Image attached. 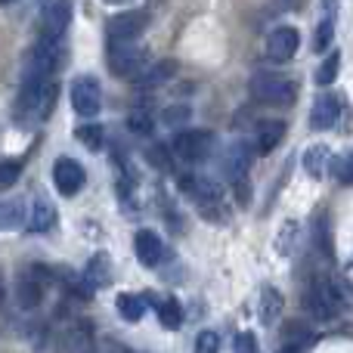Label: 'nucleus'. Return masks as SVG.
Segmentation results:
<instances>
[{
	"mask_svg": "<svg viewBox=\"0 0 353 353\" xmlns=\"http://www.w3.org/2000/svg\"><path fill=\"white\" fill-rule=\"evenodd\" d=\"M72 22V0H50L41 12V34L62 37Z\"/></svg>",
	"mask_w": 353,
	"mask_h": 353,
	"instance_id": "4468645a",
	"label": "nucleus"
},
{
	"mask_svg": "<svg viewBox=\"0 0 353 353\" xmlns=\"http://www.w3.org/2000/svg\"><path fill=\"white\" fill-rule=\"evenodd\" d=\"M115 307H118V313H121V316L128 319V323H140V319L146 316L149 298H146V294H134V292H124V294H118Z\"/></svg>",
	"mask_w": 353,
	"mask_h": 353,
	"instance_id": "5701e85b",
	"label": "nucleus"
},
{
	"mask_svg": "<svg viewBox=\"0 0 353 353\" xmlns=\"http://www.w3.org/2000/svg\"><path fill=\"white\" fill-rule=\"evenodd\" d=\"M279 353H298V344H285V347H282Z\"/></svg>",
	"mask_w": 353,
	"mask_h": 353,
	"instance_id": "ea45409f",
	"label": "nucleus"
},
{
	"mask_svg": "<svg viewBox=\"0 0 353 353\" xmlns=\"http://www.w3.org/2000/svg\"><path fill=\"white\" fill-rule=\"evenodd\" d=\"M279 316H282V294H279V288L267 285L263 288V298H261V323L273 325Z\"/></svg>",
	"mask_w": 353,
	"mask_h": 353,
	"instance_id": "bb28decb",
	"label": "nucleus"
},
{
	"mask_svg": "<svg viewBox=\"0 0 353 353\" xmlns=\"http://www.w3.org/2000/svg\"><path fill=\"white\" fill-rule=\"evenodd\" d=\"M22 174V161L12 159V161H0V189H10L12 183L19 180Z\"/></svg>",
	"mask_w": 353,
	"mask_h": 353,
	"instance_id": "2f4dec72",
	"label": "nucleus"
},
{
	"mask_svg": "<svg viewBox=\"0 0 353 353\" xmlns=\"http://www.w3.org/2000/svg\"><path fill=\"white\" fill-rule=\"evenodd\" d=\"M251 161H254V149H251L248 143H232L223 152V174L230 176V183L242 180V176H248Z\"/></svg>",
	"mask_w": 353,
	"mask_h": 353,
	"instance_id": "f3484780",
	"label": "nucleus"
},
{
	"mask_svg": "<svg viewBox=\"0 0 353 353\" xmlns=\"http://www.w3.org/2000/svg\"><path fill=\"white\" fill-rule=\"evenodd\" d=\"M285 121L282 118H261L254 124V152L270 155L282 140H285Z\"/></svg>",
	"mask_w": 353,
	"mask_h": 353,
	"instance_id": "dca6fc26",
	"label": "nucleus"
},
{
	"mask_svg": "<svg viewBox=\"0 0 353 353\" xmlns=\"http://www.w3.org/2000/svg\"><path fill=\"white\" fill-rule=\"evenodd\" d=\"M3 298H6V279H3V273H0V304H3Z\"/></svg>",
	"mask_w": 353,
	"mask_h": 353,
	"instance_id": "58836bf2",
	"label": "nucleus"
},
{
	"mask_svg": "<svg viewBox=\"0 0 353 353\" xmlns=\"http://www.w3.org/2000/svg\"><path fill=\"white\" fill-rule=\"evenodd\" d=\"M84 282H87V288L90 292H97V288H105L109 285V279H112V261H109V254L105 251H97V254L87 261V267H84Z\"/></svg>",
	"mask_w": 353,
	"mask_h": 353,
	"instance_id": "aec40b11",
	"label": "nucleus"
},
{
	"mask_svg": "<svg viewBox=\"0 0 353 353\" xmlns=\"http://www.w3.org/2000/svg\"><path fill=\"white\" fill-rule=\"evenodd\" d=\"M10 3H16V0H0V6H10Z\"/></svg>",
	"mask_w": 353,
	"mask_h": 353,
	"instance_id": "79ce46f5",
	"label": "nucleus"
},
{
	"mask_svg": "<svg viewBox=\"0 0 353 353\" xmlns=\"http://www.w3.org/2000/svg\"><path fill=\"white\" fill-rule=\"evenodd\" d=\"M25 217H28V211H25L22 199H0V230H19V226H25Z\"/></svg>",
	"mask_w": 353,
	"mask_h": 353,
	"instance_id": "b1692460",
	"label": "nucleus"
},
{
	"mask_svg": "<svg viewBox=\"0 0 353 353\" xmlns=\"http://www.w3.org/2000/svg\"><path fill=\"white\" fill-rule=\"evenodd\" d=\"M335 176H338V183H347V186H353V152H347L344 159L335 161Z\"/></svg>",
	"mask_w": 353,
	"mask_h": 353,
	"instance_id": "e433bc0d",
	"label": "nucleus"
},
{
	"mask_svg": "<svg viewBox=\"0 0 353 353\" xmlns=\"http://www.w3.org/2000/svg\"><path fill=\"white\" fill-rule=\"evenodd\" d=\"M149 161H152L159 171H171L174 161H171V152H168V146H149Z\"/></svg>",
	"mask_w": 353,
	"mask_h": 353,
	"instance_id": "c9c22d12",
	"label": "nucleus"
},
{
	"mask_svg": "<svg viewBox=\"0 0 353 353\" xmlns=\"http://www.w3.org/2000/svg\"><path fill=\"white\" fill-rule=\"evenodd\" d=\"M56 226V208L47 199H34L25 217V230L28 232H50Z\"/></svg>",
	"mask_w": 353,
	"mask_h": 353,
	"instance_id": "412c9836",
	"label": "nucleus"
},
{
	"mask_svg": "<svg viewBox=\"0 0 353 353\" xmlns=\"http://www.w3.org/2000/svg\"><path fill=\"white\" fill-rule=\"evenodd\" d=\"M134 251H137V261L143 263V267L155 270L161 261H165V242H161V236L155 230H140L134 236Z\"/></svg>",
	"mask_w": 353,
	"mask_h": 353,
	"instance_id": "2eb2a0df",
	"label": "nucleus"
},
{
	"mask_svg": "<svg viewBox=\"0 0 353 353\" xmlns=\"http://www.w3.org/2000/svg\"><path fill=\"white\" fill-rule=\"evenodd\" d=\"M285 3H292V0H285Z\"/></svg>",
	"mask_w": 353,
	"mask_h": 353,
	"instance_id": "37998d69",
	"label": "nucleus"
},
{
	"mask_svg": "<svg viewBox=\"0 0 353 353\" xmlns=\"http://www.w3.org/2000/svg\"><path fill=\"white\" fill-rule=\"evenodd\" d=\"M298 47H301V31L294 28V25H276V28L267 34L263 53H267L270 62H276V65H285V62L294 59Z\"/></svg>",
	"mask_w": 353,
	"mask_h": 353,
	"instance_id": "1a4fd4ad",
	"label": "nucleus"
},
{
	"mask_svg": "<svg viewBox=\"0 0 353 353\" xmlns=\"http://www.w3.org/2000/svg\"><path fill=\"white\" fill-rule=\"evenodd\" d=\"M232 353H261V344H257L254 332H239L236 341H232Z\"/></svg>",
	"mask_w": 353,
	"mask_h": 353,
	"instance_id": "473e14b6",
	"label": "nucleus"
},
{
	"mask_svg": "<svg viewBox=\"0 0 353 353\" xmlns=\"http://www.w3.org/2000/svg\"><path fill=\"white\" fill-rule=\"evenodd\" d=\"M155 304V313H159V323L165 325V329H171V332H176L183 325V307H180V301L176 298H161V301H152Z\"/></svg>",
	"mask_w": 353,
	"mask_h": 353,
	"instance_id": "393cba45",
	"label": "nucleus"
},
{
	"mask_svg": "<svg viewBox=\"0 0 353 353\" xmlns=\"http://www.w3.org/2000/svg\"><path fill=\"white\" fill-rule=\"evenodd\" d=\"M128 130H130V134H137V137H152V130H155L152 115H149V112H143V109L130 112V115H128Z\"/></svg>",
	"mask_w": 353,
	"mask_h": 353,
	"instance_id": "c756f323",
	"label": "nucleus"
},
{
	"mask_svg": "<svg viewBox=\"0 0 353 353\" xmlns=\"http://www.w3.org/2000/svg\"><path fill=\"white\" fill-rule=\"evenodd\" d=\"M176 59H159V62H152V65H146L140 74H137V87L140 90H155V87H161V84H168V81L176 74Z\"/></svg>",
	"mask_w": 353,
	"mask_h": 353,
	"instance_id": "6ab92c4d",
	"label": "nucleus"
},
{
	"mask_svg": "<svg viewBox=\"0 0 353 353\" xmlns=\"http://www.w3.org/2000/svg\"><path fill=\"white\" fill-rule=\"evenodd\" d=\"M56 99H59V81L41 78V81H22V90L16 99V118L22 124H41L53 115Z\"/></svg>",
	"mask_w": 353,
	"mask_h": 353,
	"instance_id": "f257e3e1",
	"label": "nucleus"
},
{
	"mask_svg": "<svg viewBox=\"0 0 353 353\" xmlns=\"http://www.w3.org/2000/svg\"><path fill=\"white\" fill-rule=\"evenodd\" d=\"M195 353H220L217 332H199V338H195Z\"/></svg>",
	"mask_w": 353,
	"mask_h": 353,
	"instance_id": "f704fd0d",
	"label": "nucleus"
},
{
	"mask_svg": "<svg viewBox=\"0 0 353 353\" xmlns=\"http://www.w3.org/2000/svg\"><path fill=\"white\" fill-rule=\"evenodd\" d=\"M329 161H332L329 146L316 143V146H310V149L304 152V171L319 180V176H325V171H329Z\"/></svg>",
	"mask_w": 353,
	"mask_h": 353,
	"instance_id": "a878e982",
	"label": "nucleus"
},
{
	"mask_svg": "<svg viewBox=\"0 0 353 353\" xmlns=\"http://www.w3.org/2000/svg\"><path fill=\"white\" fill-rule=\"evenodd\" d=\"M323 6H325V16L316 25V31H313V50L316 53H325L332 47V37H335V0H323Z\"/></svg>",
	"mask_w": 353,
	"mask_h": 353,
	"instance_id": "4be33fe9",
	"label": "nucleus"
},
{
	"mask_svg": "<svg viewBox=\"0 0 353 353\" xmlns=\"http://www.w3.org/2000/svg\"><path fill=\"white\" fill-rule=\"evenodd\" d=\"M59 353H93V329L84 319H68L59 332Z\"/></svg>",
	"mask_w": 353,
	"mask_h": 353,
	"instance_id": "ddd939ff",
	"label": "nucleus"
},
{
	"mask_svg": "<svg viewBox=\"0 0 353 353\" xmlns=\"http://www.w3.org/2000/svg\"><path fill=\"white\" fill-rule=\"evenodd\" d=\"M72 109L81 118H97L103 109V87L93 74H81L72 84Z\"/></svg>",
	"mask_w": 353,
	"mask_h": 353,
	"instance_id": "9b49d317",
	"label": "nucleus"
},
{
	"mask_svg": "<svg viewBox=\"0 0 353 353\" xmlns=\"http://www.w3.org/2000/svg\"><path fill=\"white\" fill-rule=\"evenodd\" d=\"M298 245V223H285L279 232V254H292Z\"/></svg>",
	"mask_w": 353,
	"mask_h": 353,
	"instance_id": "72a5a7b5",
	"label": "nucleus"
},
{
	"mask_svg": "<svg viewBox=\"0 0 353 353\" xmlns=\"http://www.w3.org/2000/svg\"><path fill=\"white\" fill-rule=\"evenodd\" d=\"M189 105H171V109H165V124H171V128H180V124L189 121Z\"/></svg>",
	"mask_w": 353,
	"mask_h": 353,
	"instance_id": "4c0bfd02",
	"label": "nucleus"
},
{
	"mask_svg": "<svg viewBox=\"0 0 353 353\" xmlns=\"http://www.w3.org/2000/svg\"><path fill=\"white\" fill-rule=\"evenodd\" d=\"M105 3H115L118 6V3H128V0H105Z\"/></svg>",
	"mask_w": 353,
	"mask_h": 353,
	"instance_id": "a19ab883",
	"label": "nucleus"
},
{
	"mask_svg": "<svg viewBox=\"0 0 353 353\" xmlns=\"http://www.w3.org/2000/svg\"><path fill=\"white\" fill-rule=\"evenodd\" d=\"M84 180H87L84 168H81L74 159L62 155V159L53 161V186L59 189V195H65V199L78 195L81 189H84Z\"/></svg>",
	"mask_w": 353,
	"mask_h": 353,
	"instance_id": "f8f14e48",
	"label": "nucleus"
},
{
	"mask_svg": "<svg viewBox=\"0 0 353 353\" xmlns=\"http://www.w3.org/2000/svg\"><path fill=\"white\" fill-rule=\"evenodd\" d=\"M338 115H341V99H338L335 93H323V97H316V103H313V109H310V128L313 130L335 128Z\"/></svg>",
	"mask_w": 353,
	"mask_h": 353,
	"instance_id": "a211bd4d",
	"label": "nucleus"
},
{
	"mask_svg": "<svg viewBox=\"0 0 353 353\" xmlns=\"http://www.w3.org/2000/svg\"><path fill=\"white\" fill-rule=\"evenodd\" d=\"M62 37H47L41 34L34 41V47L28 50V59H25V72H22V81H41V78H56L62 65Z\"/></svg>",
	"mask_w": 353,
	"mask_h": 353,
	"instance_id": "423d86ee",
	"label": "nucleus"
},
{
	"mask_svg": "<svg viewBox=\"0 0 353 353\" xmlns=\"http://www.w3.org/2000/svg\"><path fill=\"white\" fill-rule=\"evenodd\" d=\"M171 152L186 165H201V161L211 159L214 152V134L201 128H183L174 134L171 140Z\"/></svg>",
	"mask_w": 353,
	"mask_h": 353,
	"instance_id": "0eeeda50",
	"label": "nucleus"
},
{
	"mask_svg": "<svg viewBox=\"0 0 353 353\" xmlns=\"http://www.w3.org/2000/svg\"><path fill=\"white\" fill-rule=\"evenodd\" d=\"M53 285V267H43V263H25L22 270L12 279V301L19 304V310L31 313L41 307L43 292Z\"/></svg>",
	"mask_w": 353,
	"mask_h": 353,
	"instance_id": "f03ea898",
	"label": "nucleus"
},
{
	"mask_svg": "<svg viewBox=\"0 0 353 353\" xmlns=\"http://www.w3.org/2000/svg\"><path fill=\"white\" fill-rule=\"evenodd\" d=\"M74 137H78L81 146H87L90 152H99L105 143V130L99 128V124H81L78 130H74Z\"/></svg>",
	"mask_w": 353,
	"mask_h": 353,
	"instance_id": "c85d7f7f",
	"label": "nucleus"
},
{
	"mask_svg": "<svg viewBox=\"0 0 353 353\" xmlns=\"http://www.w3.org/2000/svg\"><path fill=\"white\" fill-rule=\"evenodd\" d=\"M338 68H341V50H332V53H325V59L319 62V68H316V84L319 87L335 84Z\"/></svg>",
	"mask_w": 353,
	"mask_h": 353,
	"instance_id": "cd10ccee",
	"label": "nucleus"
},
{
	"mask_svg": "<svg viewBox=\"0 0 353 353\" xmlns=\"http://www.w3.org/2000/svg\"><path fill=\"white\" fill-rule=\"evenodd\" d=\"M149 12L146 10H124L105 22V43H134L146 31Z\"/></svg>",
	"mask_w": 353,
	"mask_h": 353,
	"instance_id": "6e6552de",
	"label": "nucleus"
},
{
	"mask_svg": "<svg viewBox=\"0 0 353 353\" xmlns=\"http://www.w3.org/2000/svg\"><path fill=\"white\" fill-rule=\"evenodd\" d=\"M176 183H180L183 192L195 201V208L201 211V217H205V220H220V223H223V220L230 217L226 201H223V192H220V186L211 180V176L180 174V180H176Z\"/></svg>",
	"mask_w": 353,
	"mask_h": 353,
	"instance_id": "7ed1b4c3",
	"label": "nucleus"
},
{
	"mask_svg": "<svg viewBox=\"0 0 353 353\" xmlns=\"http://www.w3.org/2000/svg\"><path fill=\"white\" fill-rule=\"evenodd\" d=\"M316 245H319V251H323V257H325V261H332V257H335V251H332L329 217H325V214H319V217H316Z\"/></svg>",
	"mask_w": 353,
	"mask_h": 353,
	"instance_id": "7c9ffc66",
	"label": "nucleus"
},
{
	"mask_svg": "<svg viewBox=\"0 0 353 353\" xmlns=\"http://www.w3.org/2000/svg\"><path fill=\"white\" fill-rule=\"evenodd\" d=\"M105 65L118 78H137L143 72V65H146V53L137 43H109Z\"/></svg>",
	"mask_w": 353,
	"mask_h": 353,
	"instance_id": "9d476101",
	"label": "nucleus"
},
{
	"mask_svg": "<svg viewBox=\"0 0 353 353\" xmlns=\"http://www.w3.org/2000/svg\"><path fill=\"white\" fill-rule=\"evenodd\" d=\"M344 294L341 285L335 279H325V276H316V279L307 285L304 292V310L310 319H319V323H332L335 316H341L344 310Z\"/></svg>",
	"mask_w": 353,
	"mask_h": 353,
	"instance_id": "20e7f679",
	"label": "nucleus"
},
{
	"mask_svg": "<svg viewBox=\"0 0 353 353\" xmlns=\"http://www.w3.org/2000/svg\"><path fill=\"white\" fill-rule=\"evenodd\" d=\"M248 93L261 105H292L298 99V84L279 72H254L248 81Z\"/></svg>",
	"mask_w": 353,
	"mask_h": 353,
	"instance_id": "39448f33",
	"label": "nucleus"
}]
</instances>
